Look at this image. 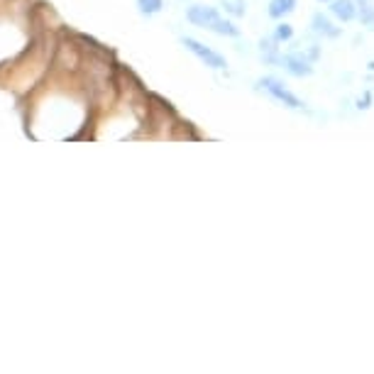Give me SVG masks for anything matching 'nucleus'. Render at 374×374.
Listing matches in <instances>:
<instances>
[{
	"instance_id": "f257e3e1",
	"label": "nucleus",
	"mask_w": 374,
	"mask_h": 374,
	"mask_svg": "<svg viewBox=\"0 0 374 374\" xmlns=\"http://www.w3.org/2000/svg\"><path fill=\"white\" fill-rule=\"evenodd\" d=\"M257 86H260V89H264L274 100L284 103L286 108H291V110H301V108H304V103H301V100L296 98V96L291 94V91L286 89V86L281 84L279 79H274V76H264V79L257 81Z\"/></svg>"
},
{
	"instance_id": "f03ea898",
	"label": "nucleus",
	"mask_w": 374,
	"mask_h": 374,
	"mask_svg": "<svg viewBox=\"0 0 374 374\" xmlns=\"http://www.w3.org/2000/svg\"><path fill=\"white\" fill-rule=\"evenodd\" d=\"M181 45L186 47L193 57H198V59H201L206 66H211V69H225V66H227L225 57L218 54V52H213L211 47H206L203 42L193 40V37H181Z\"/></svg>"
},
{
	"instance_id": "7ed1b4c3",
	"label": "nucleus",
	"mask_w": 374,
	"mask_h": 374,
	"mask_svg": "<svg viewBox=\"0 0 374 374\" xmlns=\"http://www.w3.org/2000/svg\"><path fill=\"white\" fill-rule=\"evenodd\" d=\"M186 20L196 27H206V30H213L218 20H220V13L211 6H191L186 10Z\"/></svg>"
},
{
	"instance_id": "20e7f679",
	"label": "nucleus",
	"mask_w": 374,
	"mask_h": 374,
	"mask_svg": "<svg viewBox=\"0 0 374 374\" xmlns=\"http://www.w3.org/2000/svg\"><path fill=\"white\" fill-rule=\"evenodd\" d=\"M279 64L284 66V69L289 71L291 76H299V79H304V76H311V74H313L311 59H308V57H304V52H294V54L281 57Z\"/></svg>"
},
{
	"instance_id": "39448f33",
	"label": "nucleus",
	"mask_w": 374,
	"mask_h": 374,
	"mask_svg": "<svg viewBox=\"0 0 374 374\" xmlns=\"http://www.w3.org/2000/svg\"><path fill=\"white\" fill-rule=\"evenodd\" d=\"M330 13L340 22H352L357 17V6H354V0H330Z\"/></svg>"
},
{
	"instance_id": "423d86ee",
	"label": "nucleus",
	"mask_w": 374,
	"mask_h": 374,
	"mask_svg": "<svg viewBox=\"0 0 374 374\" xmlns=\"http://www.w3.org/2000/svg\"><path fill=\"white\" fill-rule=\"evenodd\" d=\"M311 25H313V32H315V35H323V37H338V35H340V30L333 25V22L328 20V17L323 15V13H315V15H313V22H311Z\"/></svg>"
},
{
	"instance_id": "0eeeda50",
	"label": "nucleus",
	"mask_w": 374,
	"mask_h": 374,
	"mask_svg": "<svg viewBox=\"0 0 374 374\" xmlns=\"http://www.w3.org/2000/svg\"><path fill=\"white\" fill-rule=\"evenodd\" d=\"M294 10H296V0H271L269 3V17H274V20L291 15Z\"/></svg>"
},
{
	"instance_id": "6e6552de",
	"label": "nucleus",
	"mask_w": 374,
	"mask_h": 374,
	"mask_svg": "<svg viewBox=\"0 0 374 374\" xmlns=\"http://www.w3.org/2000/svg\"><path fill=\"white\" fill-rule=\"evenodd\" d=\"M357 15L362 25L374 30V0H357Z\"/></svg>"
},
{
	"instance_id": "1a4fd4ad",
	"label": "nucleus",
	"mask_w": 374,
	"mask_h": 374,
	"mask_svg": "<svg viewBox=\"0 0 374 374\" xmlns=\"http://www.w3.org/2000/svg\"><path fill=\"white\" fill-rule=\"evenodd\" d=\"M220 6L225 8V13L232 17H245V13H247V0H220Z\"/></svg>"
},
{
	"instance_id": "9d476101",
	"label": "nucleus",
	"mask_w": 374,
	"mask_h": 374,
	"mask_svg": "<svg viewBox=\"0 0 374 374\" xmlns=\"http://www.w3.org/2000/svg\"><path fill=\"white\" fill-rule=\"evenodd\" d=\"M211 32H216V35H223V37H240V27H235L230 20H218L216 25H213V30Z\"/></svg>"
},
{
	"instance_id": "9b49d317",
	"label": "nucleus",
	"mask_w": 374,
	"mask_h": 374,
	"mask_svg": "<svg viewBox=\"0 0 374 374\" xmlns=\"http://www.w3.org/2000/svg\"><path fill=\"white\" fill-rule=\"evenodd\" d=\"M137 8L142 15H157V13H162L164 8V0H137Z\"/></svg>"
},
{
	"instance_id": "f8f14e48",
	"label": "nucleus",
	"mask_w": 374,
	"mask_h": 374,
	"mask_svg": "<svg viewBox=\"0 0 374 374\" xmlns=\"http://www.w3.org/2000/svg\"><path fill=\"white\" fill-rule=\"evenodd\" d=\"M262 57H264L269 64H276V61L281 59L279 54H276V42L274 40H262Z\"/></svg>"
},
{
	"instance_id": "ddd939ff",
	"label": "nucleus",
	"mask_w": 374,
	"mask_h": 374,
	"mask_svg": "<svg viewBox=\"0 0 374 374\" xmlns=\"http://www.w3.org/2000/svg\"><path fill=\"white\" fill-rule=\"evenodd\" d=\"M291 37H294V27L286 25V22H281V25H276L274 35H271V40L276 42V45H281V42H289Z\"/></svg>"
},
{
	"instance_id": "4468645a",
	"label": "nucleus",
	"mask_w": 374,
	"mask_h": 374,
	"mask_svg": "<svg viewBox=\"0 0 374 374\" xmlns=\"http://www.w3.org/2000/svg\"><path fill=\"white\" fill-rule=\"evenodd\" d=\"M320 3H330V0H320Z\"/></svg>"
}]
</instances>
